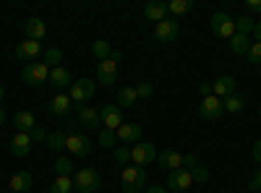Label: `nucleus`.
I'll use <instances>...</instances> for the list:
<instances>
[{
	"instance_id": "obj_1",
	"label": "nucleus",
	"mask_w": 261,
	"mask_h": 193,
	"mask_svg": "<svg viewBox=\"0 0 261 193\" xmlns=\"http://www.w3.org/2000/svg\"><path fill=\"white\" fill-rule=\"evenodd\" d=\"M146 185V170L144 167H125L123 170V175H120V188H123V193H139L141 188Z\"/></svg>"
},
{
	"instance_id": "obj_2",
	"label": "nucleus",
	"mask_w": 261,
	"mask_h": 193,
	"mask_svg": "<svg viewBox=\"0 0 261 193\" xmlns=\"http://www.w3.org/2000/svg\"><path fill=\"white\" fill-rule=\"evenodd\" d=\"M157 159V146L149 144V141H139L130 146V162L139 164V167H146Z\"/></svg>"
},
{
	"instance_id": "obj_3",
	"label": "nucleus",
	"mask_w": 261,
	"mask_h": 193,
	"mask_svg": "<svg viewBox=\"0 0 261 193\" xmlns=\"http://www.w3.org/2000/svg\"><path fill=\"white\" fill-rule=\"evenodd\" d=\"M73 188L79 193H94L99 188V173H97V170H92V167L79 170L76 178H73Z\"/></svg>"
},
{
	"instance_id": "obj_4",
	"label": "nucleus",
	"mask_w": 261,
	"mask_h": 193,
	"mask_svg": "<svg viewBox=\"0 0 261 193\" xmlns=\"http://www.w3.org/2000/svg\"><path fill=\"white\" fill-rule=\"evenodd\" d=\"M92 94H94V81H89V78H79V81H73V84H71V89H68L71 102L79 104V107L89 102Z\"/></svg>"
},
{
	"instance_id": "obj_5",
	"label": "nucleus",
	"mask_w": 261,
	"mask_h": 193,
	"mask_svg": "<svg viewBox=\"0 0 261 193\" xmlns=\"http://www.w3.org/2000/svg\"><path fill=\"white\" fill-rule=\"evenodd\" d=\"M65 149H68L73 157H89L92 154V141L84 133H65Z\"/></svg>"
},
{
	"instance_id": "obj_6",
	"label": "nucleus",
	"mask_w": 261,
	"mask_h": 193,
	"mask_svg": "<svg viewBox=\"0 0 261 193\" xmlns=\"http://www.w3.org/2000/svg\"><path fill=\"white\" fill-rule=\"evenodd\" d=\"M21 78H24L29 87H42V84L50 78V68L45 63H29V66L21 71Z\"/></svg>"
},
{
	"instance_id": "obj_7",
	"label": "nucleus",
	"mask_w": 261,
	"mask_h": 193,
	"mask_svg": "<svg viewBox=\"0 0 261 193\" xmlns=\"http://www.w3.org/2000/svg\"><path fill=\"white\" fill-rule=\"evenodd\" d=\"M212 32L217 34V37H225V39H230L232 34H235V18H230L227 13H214L212 16Z\"/></svg>"
},
{
	"instance_id": "obj_8",
	"label": "nucleus",
	"mask_w": 261,
	"mask_h": 193,
	"mask_svg": "<svg viewBox=\"0 0 261 193\" xmlns=\"http://www.w3.org/2000/svg\"><path fill=\"white\" fill-rule=\"evenodd\" d=\"M99 118H102V125L107 128V131H118V128L123 125V110L118 104H105L99 110Z\"/></svg>"
},
{
	"instance_id": "obj_9",
	"label": "nucleus",
	"mask_w": 261,
	"mask_h": 193,
	"mask_svg": "<svg viewBox=\"0 0 261 193\" xmlns=\"http://www.w3.org/2000/svg\"><path fill=\"white\" fill-rule=\"evenodd\" d=\"M199 113H201V118H206V120H217V118H222V113H225V102H222L220 97L212 94V97L201 99Z\"/></svg>"
},
{
	"instance_id": "obj_10",
	"label": "nucleus",
	"mask_w": 261,
	"mask_h": 193,
	"mask_svg": "<svg viewBox=\"0 0 261 193\" xmlns=\"http://www.w3.org/2000/svg\"><path fill=\"white\" fill-rule=\"evenodd\" d=\"M193 185V178H191V173L188 170H172V173L167 175V188H172V193H183V190H188Z\"/></svg>"
},
{
	"instance_id": "obj_11",
	"label": "nucleus",
	"mask_w": 261,
	"mask_h": 193,
	"mask_svg": "<svg viewBox=\"0 0 261 193\" xmlns=\"http://www.w3.org/2000/svg\"><path fill=\"white\" fill-rule=\"evenodd\" d=\"M175 37H178V21H172L170 16L154 26V39L160 42V45H167V42H172Z\"/></svg>"
},
{
	"instance_id": "obj_12",
	"label": "nucleus",
	"mask_w": 261,
	"mask_h": 193,
	"mask_svg": "<svg viewBox=\"0 0 261 193\" xmlns=\"http://www.w3.org/2000/svg\"><path fill=\"white\" fill-rule=\"evenodd\" d=\"M97 78H99V84H105V87L115 84V81H118V63H115L113 58L102 60L99 66H97Z\"/></svg>"
},
{
	"instance_id": "obj_13",
	"label": "nucleus",
	"mask_w": 261,
	"mask_h": 193,
	"mask_svg": "<svg viewBox=\"0 0 261 193\" xmlns=\"http://www.w3.org/2000/svg\"><path fill=\"white\" fill-rule=\"evenodd\" d=\"M79 123H81L84 128H89V131L99 128V125H102L99 110H94V107H89V104H81V107H79Z\"/></svg>"
},
{
	"instance_id": "obj_14",
	"label": "nucleus",
	"mask_w": 261,
	"mask_h": 193,
	"mask_svg": "<svg viewBox=\"0 0 261 193\" xmlns=\"http://www.w3.org/2000/svg\"><path fill=\"white\" fill-rule=\"evenodd\" d=\"M115 133H118V141H123V144H139V139H141V125H136V123H123Z\"/></svg>"
},
{
	"instance_id": "obj_15",
	"label": "nucleus",
	"mask_w": 261,
	"mask_h": 193,
	"mask_svg": "<svg viewBox=\"0 0 261 193\" xmlns=\"http://www.w3.org/2000/svg\"><path fill=\"white\" fill-rule=\"evenodd\" d=\"M32 146H34V141L29 139V133H18V131H16V136L11 139V152H13L16 157H27V154L32 152Z\"/></svg>"
},
{
	"instance_id": "obj_16",
	"label": "nucleus",
	"mask_w": 261,
	"mask_h": 193,
	"mask_svg": "<svg viewBox=\"0 0 261 193\" xmlns=\"http://www.w3.org/2000/svg\"><path fill=\"white\" fill-rule=\"evenodd\" d=\"M212 89H214V97L227 99V97L235 94V78H232V76H220V78L212 84Z\"/></svg>"
},
{
	"instance_id": "obj_17",
	"label": "nucleus",
	"mask_w": 261,
	"mask_h": 193,
	"mask_svg": "<svg viewBox=\"0 0 261 193\" xmlns=\"http://www.w3.org/2000/svg\"><path fill=\"white\" fill-rule=\"evenodd\" d=\"M157 162H160V167H165V170H170V173H172V170H180L183 167V154L167 149V152L157 154Z\"/></svg>"
},
{
	"instance_id": "obj_18",
	"label": "nucleus",
	"mask_w": 261,
	"mask_h": 193,
	"mask_svg": "<svg viewBox=\"0 0 261 193\" xmlns=\"http://www.w3.org/2000/svg\"><path fill=\"white\" fill-rule=\"evenodd\" d=\"M39 55H42V45L34 42V39H27V42H21V45L16 47V58H21V60H34Z\"/></svg>"
},
{
	"instance_id": "obj_19",
	"label": "nucleus",
	"mask_w": 261,
	"mask_h": 193,
	"mask_svg": "<svg viewBox=\"0 0 261 193\" xmlns=\"http://www.w3.org/2000/svg\"><path fill=\"white\" fill-rule=\"evenodd\" d=\"M71 97L68 94H55L53 99H50V104H47V110L53 113V115H58V118H63V115H68V110H71Z\"/></svg>"
},
{
	"instance_id": "obj_20",
	"label": "nucleus",
	"mask_w": 261,
	"mask_h": 193,
	"mask_svg": "<svg viewBox=\"0 0 261 193\" xmlns=\"http://www.w3.org/2000/svg\"><path fill=\"white\" fill-rule=\"evenodd\" d=\"M13 125H16V131H18V133H29L32 128L37 125L34 113H29V110H21V113H16V115H13Z\"/></svg>"
},
{
	"instance_id": "obj_21",
	"label": "nucleus",
	"mask_w": 261,
	"mask_h": 193,
	"mask_svg": "<svg viewBox=\"0 0 261 193\" xmlns=\"http://www.w3.org/2000/svg\"><path fill=\"white\" fill-rule=\"evenodd\" d=\"M8 188H11V190H16V193H27V190L32 188V175L27 173V170H21V173L11 175Z\"/></svg>"
},
{
	"instance_id": "obj_22",
	"label": "nucleus",
	"mask_w": 261,
	"mask_h": 193,
	"mask_svg": "<svg viewBox=\"0 0 261 193\" xmlns=\"http://www.w3.org/2000/svg\"><path fill=\"white\" fill-rule=\"evenodd\" d=\"M167 3H160V0H154V3H146V8H144V16L149 18V21H165L167 18Z\"/></svg>"
},
{
	"instance_id": "obj_23",
	"label": "nucleus",
	"mask_w": 261,
	"mask_h": 193,
	"mask_svg": "<svg viewBox=\"0 0 261 193\" xmlns=\"http://www.w3.org/2000/svg\"><path fill=\"white\" fill-rule=\"evenodd\" d=\"M50 84L58 87V89H65V87H71V84H73V78H71L68 68L58 66V68H50Z\"/></svg>"
},
{
	"instance_id": "obj_24",
	"label": "nucleus",
	"mask_w": 261,
	"mask_h": 193,
	"mask_svg": "<svg viewBox=\"0 0 261 193\" xmlns=\"http://www.w3.org/2000/svg\"><path fill=\"white\" fill-rule=\"evenodd\" d=\"M251 45H253V42H251L248 34H238V32H235V34L230 37V50H232L235 55H248Z\"/></svg>"
},
{
	"instance_id": "obj_25",
	"label": "nucleus",
	"mask_w": 261,
	"mask_h": 193,
	"mask_svg": "<svg viewBox=\"0 0 261 193\" xmlns=\"http://www.w3.org/2000/svg\"><path fill=\"white\" fill-rule=\"evenodd\" d=\"M27 37L39 42V39H45L47 37V26H45V21L42 18H29L27 21Z\"/></svg>"
},
{
	"instance_id": "obj_26",
	"label": "nucleus",
	"mask_w": 261,
	"mask_h": 193,
	"mask_svg": "<svg viewBox=\"0 0 261 193\" xmlns=\"http://www.w3.org/2000/svg\"><path fill=\"white\" fill-rule=\"evenodd\" d=\"M139 102V94H136V87H123L118 92V107L123 110V107H134Z\"/></svg>"
},
{
	"instance_id": "obj_27",
	"label": "nucleus",
	"mask_w": 261,
	"mask_h": 193,
	"mask_svg": "<svg viewBox=\"0 0 261 193\" xmlns=\"http://www.w3.org/2000/svg\"><path fill=\"white\" fill-rule=\"evenodd\" d=\"M225 102V113H243L246 110V99L241 97V94H232V97H227V99H222Z\"/></svg>"
},
{
	"instance_id": "obj_28",
	"label": "nucleus",
	"mask_w": 261,
	"mask_h": 193,
	"mask_svg": "<svg viewBox=\"0 0 261 193\" xmlns=\"http://www.w3.org/2000/svg\"><path fill=\"white\" fill-rule=\"evenodd\" d=\"M253 26H256V21L251 16H241V18H235V32L238 34H253Z\"/></svg>"
},
{
	"instance_id": "obj_29",
	"label": "nucleus",
	"mask_w": 261,
	"mask_h": 193,
	"mask_svg": "<svg viewBox=\"0 0 261 193\" xmlns=\"http://www.w3.org/2000/svg\"><path fill=\"white\" fill-rule=\"evenodd\" d=\"M92 52H94V58H99V60H107V58L113 55V47H110V42L97 39L94 45H92Z\"/></svg>"
},
{
	"instance_id": "obj_30",
	"label": "nucleus",
	"mask_w": 261,
	"mask_h": 193,
	"mask_svg": "<svg viewBox=\"0 0 261 193\" xmlns=\"http://www.w3.org/2000/svg\"><path fill=\"white\" fill-rule=\"evenodd\" d=\"M73 190V180L71 178H55L50 185V193H71Z\"/></svg>"
},
{
	"instance_id": "obj_31",
	"label": "nucleus",
	"mask_w": 261,
	"mask_h": 193,
	"mask_svg": "<svg viewBox=\"0 0 261 193\" xmlns=\"http://www.w3.org/2000/svg\"><path fill=\"white\" fill-rule=\"evenodd\" d=\"M55 173H58V178H71V173H73V162H71L68 157H60V159L55 162Z\"/></svg>"
},
{
	"instance_id": "obj_32",
	"label": "nucleus",
	"mask_w": 261,
	"mask_h": 193,
	"mask_svg": "<svg viewBox=\"0 0 261 193\" xmlns=\"http://www.w3.org/2000/svg\"><path fill=\"white\" fill-rule=\"evenodd\" d=\"M167 11H170L172 16H183V13L191 11V0H170V3H167Z\"/></svg>"
},
{
	"instance_id": "obj_33",
	"label": "nucleus",
	"mask_w": 261,
	"mask_h": 193,
	"mask_svg": "<svg viewBox=\"0 0 261 193\" xmlns=\"http://www.w3.org/2000/svg\"><path fill=\"white\" fill-rule=\"evenodd\" d=\"M60 60H63V52H60L58 47H50V50L45 52V58H42V63H45L47 68H58Z\"/></svg>"
},
{
	"instance_id": "obj_34",
	"label": "nucleus",
	"mask_w": 261,
	"mask_h": 193,
	"mask_svg": "<svg viewBox=\"0 0 261 193\" xmlns=\"http://www.w3.org/2000/svg\"><path fill=\"white\" fill-rule=\"evenodd\" d=\"M47 146L53 149V152H60V149H65V133L63 131H55V133H47Z\"/></svg>"
},
{
	"instance_id": "obj_35",
	"label": "nucleus",
	"mask_w": 261,
	"mask_h": 193,
	"mask_svg": "<svg viewBox=\"0 0 261 193\" xmlns=\"http://www.w3.org/2000/svg\"><path fill=\"white\" fill-rule=\"evenodd\" d=\"M115 144H118V133H115V131H107V128H105V131H99V146L110 149V146H115Z\"/></svg>"
},
{
	"instance_id": "obj_36",
	"label": "nucleus",
	"mask_w": 261,
	"mask_h": 193,
	"mask_svg": "<svg viewBox=\"0 0 261 193\" xmlns=\"http://www.w3.org/2000/svg\"><path fill=\"white\" fill-rule=\"evenodd\" d=\"M188 173H191L193 183H206V180H209V170H206V167H201V164H196L193 170H188Z\"/></svg>"
},
{
	"instance_id": "obj_37",
	"label": "nucleus",
	"mask_w": 261,
	"mask_h": 193,
	"mask_svg": "<svg viewBox=\"0 0 261 193\" xmlns=\"http://www.w3.org/2000/svg\"><path fill=\"white\" fill-rule=\"evenodd\" d=\"M136 94H139V99H149L151 94H154V87H151L149 81H139L136 84Z\"/></svg>"
},
{
	"instance_id": "obj_38",
	"label": "nucleus",
	"mask_w": 261,
	"mask_h": 193,
	"mask_svg": "<svg viewBox=\"0 0 261 193\" xmlns=\"http://www.w3.org/2000/svg\"><path fill=\"white\" fill-rule=\"evenodd\" d=\"M115 162L118 164H130V146H118L115 149Z\"/></svg>"
},
{
	"instance_id": "obj_39",
	"label": "nucleus",
	"mask_w": 261,
	"mask_h": 193,
	"mask_svg": "<svg viewBox=\"0 0 261 193\" xmlns=\"http://www.w3.org/2000/svg\"><path fill=\"white\" fill-rule=\"evenodd\" d=\"M248 63L253 66H261V42H253L251 50H248Z\"/></svg>"
},
{
	"instance_id": "obj_40",
	"label": "nucleus",
	"mask_w": 261,
	"mask_h": 193,
	"mask_svg": "<svg viewBox=\"0 0 261 193\" xmlns=\"http://www.w3.org/2000/svg\"><path fill=\"white\" fill-rule=\"evenodd\" d=\"M29 139H32V141H45V139H47V133H45V128H39V125H34L32 131H29Z\"/></svg>"
},
{
	"instance_id": "obj_41",
	"label": "nucleus",
	"mask_w": 261,
	"mask_h": 193,
	"mask_svg": "<svg viewBox=\"0 0 261 193\" xmlns=\"http://www.w3.org/2000/svg\"><path fill=\"white\" fill-rule=\"evenodd\" d=\"M196 164H199V159H196L193 154H183V170H193Z\"/></svg>"
},
{
	"instance_id": "obj_42",
	"label": "nucleus",
	"mask_w": 261,
	"mask_h": 193,
	"mask_svg": "<svg viewBox=\"0 0 261 193\" xmlns=\"http://www.w3.org/2000/svg\"><path fill=\"white\" fill-rule=\"evenodd\" d=\"M248 188L251 190H261V170H256V175L248 180Z\"/></svg>"
},
{
	"instance_id": "obj_43",
	"label": "nucleus",
	"mask_w": 261,
	"mask_h": 193,
	"mask_svg": "<svg viewBox=\"0 0 261 193\" xmlns=\"http://www.w3.org/2000/svg\"><path fill=\"white\" fill-rule=\"evenodd\" d=\"M199 94L206 99V97H212L214 94V89H212V84H199Z\"/></svg>"
},
{
	"instance_id": "obj_44",
	"label": "nucleus",
	"mask_w": 261,
	"mask_h": 193,
	"mask_svg": "<svg viewBox=\"0 0 261 193\" xmlns=\"http://www.w3.org/2000/svg\"><path fill=\"white\" fill-rule=\"evenodd\" d=\"M251 157H253V159H256V162L261 164V139H258V141L253 144V149H251Z\"/></svg>"
},
{
	"instance_id": "obj_45",
	"label": "nucleus",
	"mask_w": 261,
	"mask_h": 193,
	"mask_svg": "<svg viewBox=\"0 0 261 193\" xmlns=\"http://www.w3.org/2000/svg\"><path fill=\"white\" fill-rule=\"evenodd\" d=\"M248 11H253V13H261V0H248Z\"/></svg>"
},
{
	"instance_id": "obj_46",
	"label": "nucleus",
	"mask_w": 261,
	"mask_h": 193,
	"mask_svg": "<svg viewBox=\"0 0 261 193\" xmlns=\"http://www.w3.org/2000/svg\"><path fill=\"white\" fill-rule=\"evenodd\" d=\"M146 193H167V188H162V185H151V188H146Z\"/></svg>"
},
{
	"instance_id": "obj_47",
	"label": "nucleus",
	"mask_w": 261,
	"mask_h": 193,
	"mask_svg": "<svg viewBox=\"0 0 261 193\" xmlns=\"http://www.w3.org/2000/svg\"><path fill=\"white\" fill-rule=\"evenodd\" d=\"M253 37H256V42H261V21H256V26H253Z\"/></svg>"
},
{
	"instance_id": "obj_48",
	"label": "nucleus",
	"mask_w": 261,
	"mask_h": 193,
	"mask_svg": "<svg viewBox=\"0 0 261 193\" xmlns=\"http://www.w3.org/2000/svg\"><path fill=\"white\" fill-rule=\"evenodd\" d=\"M110 58L118 63V60H123V52H120V50H113V55H110Z\"/></svg>"
},
{
	"instance_id": "obj_49",
	"label": "nucleus",
	"mask_w": 261,
	"mask_h": 193,
	"mask_svg": "<svg viewBox=\"0 0 261 193\" xmlns=\"http://www.w3.org/2000/svg\"><path fill=\"white\" fill-rule=\"evenodd\" d=\"M6 99V89H3V84H0V102Z\"/></svg>"
},
{
	"instance_id": "obj_50",
	"label": "nucleus",
	"mask_w": 261,
	"mask_h": 193,
	"mask_svg": "<svg viewBox=\"0 0 261 193\" xmlns=\"http://www.w3.org/2000/svg\"><path fill=\"white\" fill-rule=\"evenodd\" d=\"M3 123H6V113H3V110H0V125H3Z\"/></svg>"
},
{
	"instance_id": "obj_51",
	"label": "nucleus",
	"mask_w": 261,
	"mask_h": 193,
	"mask_svg": "<svg viewBox=\"0 0 261 193\" xmlns=\"http://www.w3.org/2000/svg\"><path fill=\"white\" fill-rule=\"evenodd\" d=\"M258 76H261V66H258Z\"/></svg>"
},
{
	"instance_id": "obj_52",
	"label": "nucleus",
	"mask_w": 261,
	"mask_h": 193,
	"mask_svg": "<svg viewBox=\"0 0 261 193\" xmlns=\"http://www.w3.org/2000/svg\"><path fill=\"white\" fill-rule=\"evenodd\" d=\"M258 120H261V110H258Z\"/></svg>"
}]
</instances>
